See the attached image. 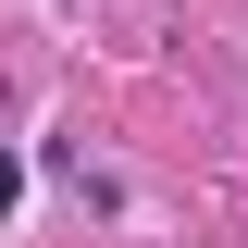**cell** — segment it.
<instances>
[{
  "instance_id": "6da1fadb",
  "label": "cell",
  "mask_w": 248,
  "mask_h": 248,
  "mask_svg": "<svg viewBox=\"0 0 248 248\" xmlns=\"http://www.w3.org/2000/svg\"><path fill=\"white\" fill-rule=\"evenodd\" d=\"M13 199H25V161H13V149H0V211H13Z\"/></svg>"
}]
</instances>
